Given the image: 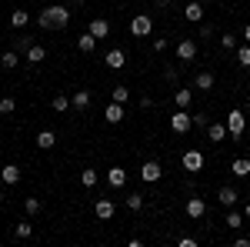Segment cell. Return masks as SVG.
Wrapping results in <instances>:
<instances>
[{"label": "cell", "instance_id": "obj_1", "mask_svg": "<svg viewBox=\"0 0 250 247\" xmlns=\"http://www.w3.org/2000/svg\"><path fill=\"white\" fill-rule=\"evenodd\" d=\"M37 23L43 30H63V27L70 23V10H67L63 3H50V7H43L37 14Z\"/></svg>", "mask_w": 250, "mask_h": 247}, {"label": "cell", "instance_id": "obj_2", "mask_svg": "<svg viewBox=\"0 0 250 247\" xmlns=\"http://www.w3.org/2000/svg\"><path fill=\"white\" fill-rule=\"evenodd\" d=\"M193 127V114H187V107H177L170 114V131L173 134H187Z\"/></svg>", "mask_w": 250, "mask_h": 247}, {"label": "cell", "instance_id": "obj_3", "mask_svg": "<svg viewBox=\"0 0 250 247\" xmlns=\"http://www.w3.org/2000/svg\"><path fill=\"white\" fill-rule=\"evenodd\" d=\"M180 164H184V171H187V174H200L207 160H204V154L197 151V147H190V151H184V157H180Z\"/></svg>", "mask_w": 250, "mask_h": 247}, {"label": "cell", "instance_id": "obj_4", "mask_svg": "<svg viewBox=\"0 0 250 247\" xmlns=\"http://www.w3.org/2000/svg\"><path fill=\"white\" fill-rule=\"evenodd\" d=\"M150 30H154V17H150V14H137V17L130 20V34H134V37H150Z\"/></svg>", "mask_w": 250, "mask_h": 247}, {"label": "cell", "instance_id": "obj_5", "mask_svg": "<svg viewBox=\"0 0 250 247\" xmlns=\"http://www.w3.org/2000/svg\"><path fill=\"white\" fill-rule=\"evenodd\" d=\"M224 124H227L230 137H240V134H244V127H247V117H244V111H230Z\"/></svg>", "mask_w": 250, "mask_h": 247}, {"label": "cell", "instance_id": "obj_6", "mask_svg": "<svg viewBox=\"0 0 250 247\" xmlns=\"http://www.w3.org/2000/svg\"><path fill=\"white\" fill-rule=\"evenodd\" d=\"M140 177H144L147 184H157V180L164 177V167H160L157 160H144V164H140Z\"/></svg>", "mask_w": 250, "mask_h": 247}, {"label": "cell", "instance_id": "obj_7", "mask_svg": "<svg viewBox=\"0 0 250 247\" xmlns=\"http://www.w3.org/2000/svg\"><path fill=\"white\" fill-rule=\"evenodd\" d=\"M177 57L184 60V64H190V60L197 57V40H193V37H184L180 44H177Z\"/></svg>", "mask_w": 250, "mask_h": 247}, {"label": "cell", "instance_id": "obj_8", "mask_svg": "<svg viewBox=\"0 0 250 247\" xmlns=\"http://www.w3.org/2000/svg\"><path fill=\"white\" fill-rule=\"evenodd\" d=\"M104 64H107L110 70H124V67H127V54H124L120 47H114V50L104 54Z\"/></svg>", "mask_w": 250, "mask_h": 247}, {"label": "cell", "instance_id": "obj_9", "mask_svg": "<svg viewBox=\"0 0 250 247\" xmlns=\"http://www.w3.org/2000/svg\"><path fill=\"white\" fill-rule=\"evenodd\" d=\"M207 137H210L213 144H220V140H227V137H230V131H227V124H224V120H213V124H207Z\"/></svg>", "mask_w": 250, "mask_h": 247}, {"label": "cell", "instance_id": "obj_10", "mask_svg": "<svg viewBox=\"0 0 250 247\" xmlns=\"http://www.w3.org/2000/svg\"><path fill=\"white\" fill-rule=\"evenodd\" d=\"M94 214L100 221H110V217H114V201H110V197H100L94 204Z\"/></svg>", "mask_w": 250, "mask_h": 247}, {"label": "cell", "instance_id": "obj_11", "mask_svg": "<svg viewBox=\"0 0 250 247\" xmlns=\"http://www.w3.org/2000/svg\"><path fill=\"white\" fill-rule=\"evenodd\" d=\"M213 84H217V77L210 70H200V74L193 77V90H213Z\"/></svg>", "mask_w": 250, "mask_h": 247}, {"label": "cell", "instance_id": "obj_12", "mask_svg": "<svg viewBox=\"0 0 250 247\" xmlns=\"http://www.w3.org/2000/svg\"><path fill=\"white\" fill-rule=\"evenodd\" d=\"M0 180H3L7 187H14V184L20 180V167L17 164H3V167H0Z\"/></svg>", "mask_w": 250, "mask_h": 247}, {"label": "cell", "instance_id": "obj_13", "mask_svg": "<svg viewBox=\"0 0 250 247\" xmlns=\"http://www.w3.org/2000/svg\"><path fill=\"white\" fill-rule=\"evenodd\" d=\"M237 197H240V194H237V187H230V184H224V187L217 190V201H220L224 207H233V204H237Z\"/></svg>", "mask_w": 250, "mask_h": 247}, {"label": "cell", "instance_id": "obj_14", "mask_svg": "<svg viewBox=\"0 0 250 247\" xmlns=\"http://www.w3.org/2000/svg\"><path fill=\"white\" fill-rule=\"evenodd\" d=\"M124 104H117V100H110V107H107V111H104V120H107V124H120V120H124Z\"/></svg>", "mask_w": 250, "mask_h": 247}, {"label": "cell", "instance_id": "obj_15", "mask_svg": "<svg viewBox=\"0 0 250 247\" xmlns=\"http://www.w3.org/2000/svg\"><path fill=\"white\" fill-rule=\"evenodd\" d=\"M70 104H74V111H87V107L94 104V94H90V90H77V94L70 97Z\"/></svg>", "mask_w": 250, "mask_h": 247}, {"label": "cell", "instance_id": "obj_16", "mask_svg": "<svg viewBox=\"0 0 250 247\" xmlns=\"http://www.w3.org/2000/svg\"><path fill=\"white\" fill-rule=\"evenodd\" d=\"M204 214H207V204H204L200 197H190V201H187V217H193V221H200Z\"/></svg>", "mask_w": 250, "mask_h": 247}, {"label": "cell", "instance_id": "obj_17", "mask_svg": "<svg viewBox=\"0 0 250 247\" xmlns=\"http://www.w3.org/2000/svg\"><path fill=\"white\" fill-rule=\"evenodd\" d=\"M90 34H94L97 40H100V37H107V34H110V20L94 17V20H90Z\"/></svg>", "mask_w": 250, "mask_h": 247}, {"label": "cell", "instance_id": "obj_18", "mask_svg": "<svg viewBox=\"0 0 250 247\" xmlns=\"http://www.w3.org/2000/svg\"><path fill=\"white\" fill-rule=\"evenodd\" d=\"M184 17L190 20V23H200V20H204V7H200L197 0H190V3L184 7Z\"/></svg>", "mask_w": 250, "mask_h": 247}, {"label": "cell", "instance_id": "obj_19", "mask_svg": "<svg viewBox=\"0 0 250 247\" xmlns=\"http://www.w3.org/2000/svg\"><path fill=\"white\" fill-rule=\"evenodd\" d=\"M107 184H110V187H124V184H127V171H124V167H110V171H107Z\"/></svg>", "mask_w": 250, "mask_h": 247}, {"label": "cell", "instance_id": "obj_20", "mask_svg": "<svg viewBox=\"0 0 250 247\" xmlns=\"http://www.w3.org/2000/svg\"><path fill=\"white\" fill-rule=\"evenodd\" d=\"M230 174H233V177H240V180L250 177V160H247V157H237V160L230 164Z\"/></svg>", "mask_w": 250, "mask_h": 247}, {"label": "cell", "instance_id": "obj_21", "mask_svg": "<svg viewBox=\"0 0 250 247\" xmlns=\"http://www.w3.org/2000/svg\"><path fill=\"white\" fill-rule=\"evenodd\" d=\"M23 57H27V64H34V67H37V64H43V60H47V50H43L40 44H34V47H30Z\"/></svg>", "mask_w": 250, "mask_h": 247}, {"label": "cell", "instance_id": "obj_22", "mask_svg": "<svg viewBox=\"0 0 250 247\" xmlns=\"http://www.w3.org/2000/svg\"><path fill=\"white\" fill-rule=\"evenodd\" d=\"M94 47H97V37L90 34V30H87L83 37H77V50L80 54H94Z\"/></svg>", "mask_w": 250, "mask_h": 247}, {"label": "cell", "instance_id": "obj_23", "mask_svg": "<svg viewBox=\"0 0 250 247\" xmlns=\"http://www.w3.org/2000/svg\"><path fill=\"white\" fill-rule=\"evenodd\" d=\"M54 144H57V134H54V131H40L37 134V147H40V151H50Z\"/></svg>", "mask_w": 250, "mask_h": 247}, {"label": "cell", "instance_id": "obj_24", "mask_svg": "<svg viewBox=\"0 0 250 247\" xmlns=\"http://www.w3.org/2000/svg\"><path fill=\"white\" fill-rule=\"evenodd\" d=\"M17 64H20V54H17V50H3V54H0V67H3V70H14Z\"/></svg>", "mask_w": 250, "mask_h": 247}, {"label": "cell", "instance_id": "obj_25", "mask_svg": "<svg viewBox=\"0 0 250 247\" xmlns=\"http://www.w3.org/2000/svg\"><path fill=\"white\" fill-rule=\"evenodd\" d=\"M173 104H177V107H190L193 104V90H187V87L173 90Z\"/></svg>", "mask_w": 250, "mask_h": 247}, {"label": "cell", "instance_id": "obj_26", "mask_svg": "<svg viewBox=\"0 0 250 247\" xmlns=\"http://www.w3.org/2000/svg\"><path fill=\"white\" fill-rule=\"evenodd\" d=\"M50 107H54V111H57V114H63V111H70V107H74V104H70V97L57 94V97H54V100H50Z\"/></svg>", "mask_w": 250, "mask_h": 247}, {"label": "cell", "instance_id": "obj_27", "mask_svg": "<svg viewBox=\"0 0 250 247\" xmlns=\"http://www.w3.org/2000/svg\"><path fill=\"white\" fill-rule=\"evenodd\" d=\"M97 180H100V174H97L94 167H87V171L80 174V184H83V187H97Z\"/></svg>", "mask_w": 250, "mask_h": 247}, {"label": "cell", "instance_id": "obj_28", "mask_svg": "<svg viewBox=\"0 0 250 247\" xmlns=\"http://www.w3.org/2000/svg\"><path fill=\"white\" fill-rule=\"evenodd\" d=\"M127 207H130V210H137V214L144 210V194H140V190H134V194H127Z\"/></svg>", "mask_w": 250, "mask_h": 247}, {"label": "cell", "instance_id": "obj_29", "mask_svg": "<svg viewBox=\"0 0 250 247\" xmlns=\"http://www.w3.org/2000/svg\"><path fill=\"white\" fill-rule=\"evenodd\" d=\"M10 23H14V27H27V23H30V14H27V10H14V14H10Z\"/></svg>", "mask_w": 250, "mask_h": 247}, {"label": "cell", "instance_id": "obj_30", "mask_svg": "<svg viewBox=\"0 0 250 247\" xmlns=\"http://www.w3.org/2000/svg\"><path fill=\"white\" fill-rule=\"evenodd\" d=\"M224 227H230V230L244 227V214H237V210H230V214H227V221H224Z\"/></svg>", "mask_w": 250, "mask_h": 247}, {"label": "cell", "instance_id": "obj_31", "mask_svg": "<svg viewBox=\"0 0 250 247\" xmlns=\"http://www.w3.org/2000/svg\"><path fill=\"white\" fill-rule=\"evenodd\" d=\"M14 234H17L20 241H27V237H30V234H34V224H30V221H20L17 227H14Z\"/></svg>", "mask_w": 250, "mask_h": 247}, {"label": "cell", "instance_id": "obj_32", "mask_svg": "<svg viewBox=\"0 0 250 247\" xmlns=\"http://www.w3.org/2000/svg\"><path fill=\"white\" fill-rule=\"evenodd\" d=\"M233 57H237V64H240V67H250V44L237 47V54H233Z\"/></svg>", "mask_w": 250, "mask_h": 247}, {"label": "cell", "instance_id": "obj_33", "mask_svg": "<svg viewBox=\"0 0 250 247\" xmlns=\"http://www.w3.org/2000/svg\"><path fill=\"white\" fill-rule=\"evenodd\" d=\"M110 100H117V104H127V100H130V90H127V87H114V90H110Z\"/></svg>", "mask_w": 250, "mask_h": 247}, {"label": "cell", "instance_id": "obj_34", "mask_svg": "<svg viewBox=\"0 0 250 247\" xmlns=\"http://www.w3.org/2000/svg\"><path fill=\"white\" fill-rule=\"evenodd\" d=\"M17 111V100L14 97H0V114H14Z\"/></svg>", "mask_w": 250, "mask_h": 247}, {"label": "cell", "instance_id": "obj_35", "mask_svg": "<svg viewBox=\"0 0 250 247\" xmlns=\"http://www.w3.org/2000/svg\"><path fill=\"white\" fill-rule=\"evenodd\" d=\"M23 210H27L30 217H34V214H40V201H37V197H27V201H23Z\"/></svg>", "mask_w": 250, "mask_h": 247}, {"label": "cell", "instance_id": "obj_36", "mask_svg": "<svg viewBox=\"0 0 250 247\" xmlns=\"http://www.w3.org/2000/svg\"><path fill=\"white\" fill-rule=\"evenodd\" d=\"M220 47H224V50H237V34H224V37H220Z\"/></svg>", "mask_w": 250, "mask_h": 247}, {"label": "cell", "instance_id": "obj_37", "mask_svg": "<svg viewBox=\"0 0 250 247\" xmlns=\"http://www.w3.org/2000/svg\"><path fill=\"white\" fill-rule=\"evenodd\" d=\"M30 47H34V40H30V37H17V54H27Z\"/></svg>", "mask_w": 250, "mask_h": 247}, {"label": "cell", "instance_id": "obj_38", "mask_svg": "<svg viewBox=\"0 0 250 247\" xmlns=\"http://www.w3.org/2000/svg\"><path fill=\"white\" fill-rule=\"evenodd\" d=\"M177 67H164V80H167V84H177Z\"/></svg>", "mask_w": 250, "mask_h": 247}, {"label": "cell", "instance_id": "obj_39", "mask_svg": "<svg viewBox=\"0 0 250 247\" xmlns=\"http://www.w3.org/2000/svg\"><path fill=\"white\" fill-rule=\"evenodd\" d=\"M207 124H210L207 114H193V127H207Z\"/></svg>", "mask_w": 250, "mask_h": 247}, {"label": "cell", "instance_id": "obj_40", "mask_svg": "<svg viewBox=\"0 0 250 247\" xmlns=\"http://www.w3.org/2000/svg\"><path fill=\"white\" fill-rule=\"evenodd\" d=\"M200 37H204V40L213 37V27H210V23H200Z\"/></svg>", "mask_w": 250, "mask_h": 247}, {"label": "cell", "instance_id": "obj_41", "mask_svg": "<svg viewBox=\"0 0 250 247\" xmlns=\"http://www.w3.org/2000/svg\"><path fill=\"white\" fill-rule=\"evenodd\" d=\"M177 244H180V247H197V241H193V237H180Z\"/></svg>", "mask_w": 250, "mask_h": 247}, {"label": "cell", "instance_id": "obj_42", "mask_svg": "<svg viewBox=\"0 0 250 247\" xmlns=\"http://www.w3.org/2000/svg\"><path fill=\"white\" fill-rule=\"evenodd\" d=\"M240 37H244V44H250V23L244 27V34H240Z\"/></svg>", "mask_w": 250, "mask_h": 247}, {"label": "cell", "instance_id": "obj_43", "mask_svg": "<svg viewBox=\"0 0 250 247\" xmlns=\"http://www.w3.org/2000/svg\"><path fill=\"white\" fill-rule=\"evenodd\" d=\"M244 217H247V221H250V201H247V207H244Z\"/></svg>", "mask_w": 250, "mask_h": 247}, {"label": "cell", "instance_id": "obj_44", "mask_svg": "<svg viewBox=\"0 0 250 247\" xmlns=\"http://www.w3.org/2000/svg\"><path fill=\"white\" fill-rule=\"evenodd\" d=\"M70 3H74V7H83V3H87V0H70Z\"/></svg>", "mask_w": 250, "mask_h": 247}, {"label": "cell", "instance_id": "obj_45", "mask_svg": "<svg viewBox=\"0 0 250 247\" xmlns=\"http://www.w3.org/2000/svg\"><path fill=\"white\" fill-rule=\"evenodd\" d=\"M0 204H3V194H0Z\"/></svg>", "mask_w": 250, "mask_h": 247}]
</instances>
